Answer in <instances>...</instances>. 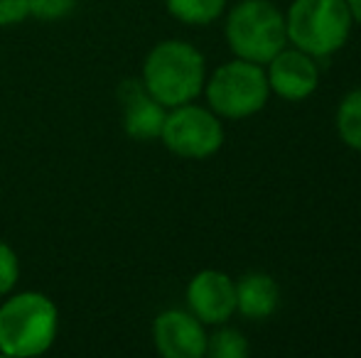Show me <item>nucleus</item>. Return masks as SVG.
<instances>
[{"mask_svg": "<svg viewBox=\"0 0 361 358\" xmlns=\"http://www.w3.org/2000/svg\"><path fill=\"white\" fill-rule=\"evenodd\" d=\"M145 89L165 108L190 103L204 91L207 62L204 54L185 39H165L147 52L143 62Z\"/></svg>", "mask_w": 361, "mask_h": 358, "instance_id": "f257e3e1", "label": "nucleus"}, {"mask_svg": "<svg viewBox=\"0 0 361 358\" xmlns=\"http://www.w3.org/2000/svg\"><path fill=\"white\" fill-rule=\"evenodd\" d=\"M59 309L42 292H20L0 305V354L30 358L49 351L57 339Z\"/></svg>", "mask_w": 361, "mask_h": 358, "instance_id": "f03ea898", "label": "nucleus"}, {"mask_svg": "<svg viewBox=\"0 0 361 358\" xmlns=\"http://www.w3.org/2000/svg\"><path fill=\"white\" fill-rule=\"evenodd\" d=\"M347 0H293L286 13L288 44L314 59H329L352 37Z\"/></svg>", "mask_w": 361, "mask_h": 358, "instance_id": "7ed1b4c3", "label": "nucleus"}, {"mask_svg": "<svg viewBox=\"0 0 361 358\" xmlns=\"http://www.w3.org/2000/svg\"><path fill=\"white\" fill-rule=\"evenodd\" d=\"M224 34L228 49L238 59L266 67L283 47H288L286 13L271 0H241L228 10Z\"/></svg>", "mask_w": 361, "mask_h": 358, "instance_id": "20e7f679", "label": "nucleus"}, {"mask_svg": "<svg viewBox=\"0 0 361 358\" xmlns=\"http://www.w3.org/2000/svg\"><path fill=\"white\" fill-rule=\"evenodd\" d=\"M202 94L207 96V103L219 118H251V115L261 113L271 98L266 67L236 57L212 72Z\"/></svg>", "mask_w": 361, "mask_h": 358, "instance_id": "39448f33", "label": "nucleus"}, {"mask_svg": "<svg viewBox=\"0 0 361 358\" xmlns=\"http://www.w3.org/2000/svg\"><path fill=\"white\" fill-rule=\"evenodd\" d=\"M160 140L172 155L185 160H207L224 145V123L209 106L190 103L167 108Z\"/></svg>", "mask_w": 361, "mask_h": 358, "instance_id": "423d86ee", "label": "nucleus"}, {"mask_svg": "<svg viewBox=\"0 0 361 358\" xmlns=\"http://www.w3.org/2000/svg\"><path fill=\"white\" fill-rule=\"evenodd\" d=\"M187 309L204 326L226 324L236 314V280L221 270H200L187 285Z\"/></svg>", "mask_w": 361, "mask_h": 358, "instance_id": "0eeeda50", "label": "nucleus"}, {"mask_svg": "<svg viewBox=\"0 0 361 358\" xmlns=\"http://www.w3.org/2000/svg\"><path fill=\"white\" fill-rule=\"evenodd\" d=\"M266 77L271 94L283 101H305L319 87L317 59L298 47H283L271 62L266 64Z\"/></svg>", "mask_w": 361, "mask_h": 358, "instance_id": "6e6552de", "label": "nucleus"}, {"mask_svg": "<svg viewBox=\"0 0 361 358\" xmlns=\"http://www.w3.org/2000/svg\"><path fill=\"white\" fill-rule=\"evenodd\" d=\"M204 324L190 309H165L152 321V341L165 358H202L207 356Z\"/></svg>", "mask_w": 361, "mask_h": 358, "instance_id": "1a4fd4ad", "label": "nucleus"}, {"mask_svg": "<svg viewBox=\"0 0 361 358\" xmlns=\"http://www.w3.org/2000/svg\"><path fill=\"white\" fill-rule=\"evenodd\" d=\"M121 108H123V130L138 143L157 140L162 133L167 108L145 89L140 79H126L118 89Z\"/></svg>", "mask_w": 361, "mask_h": 358, "instance_id": "9d476101", "label": "nucleus"}, {"mask_svg": "<svg viewBox=\"0 0 361 358\" xmlns=\"http://www.w3.org/2000/svg\"><path fill=\"white\" fill-rule=\"evenodd\" d=\"M281 305V287L268 272H246L236 280V312L251 321L273 317Z\"/></svg>", "mask_w": 361, "mask_h": 358, "instance_id": "9b49d317", "label": "nucleus"}, {"mask_svg": "<svg viewBox=\"0 0 361 358\" xmlns=\"http://www.w3.org/2000/svg\"><path fill=\"white\" fill-rule=\"evenodd\" d=\"M167 13L192 27L216 23L226 10V0H165Z\"/></svg>", "mask_w": 361, "mask_h": 358, "instance_id": "f8f14e48", "label": "nucleus"}, {"mask_svg": "<svg viewBox=\"0 0 361 358\" xmlns=\"http://www.w3.org/2000/svg\"><path fill=\"white\" fill-rule=\"evenodd\" d=\"M334 125H337V135L347 148L354 153H361V87L349 91L337 106V115H334Z\"/></svg>", "mask_w": 361, "mask_h": 358, "instance_id": "ddd939ff", "label": "nucleus"}, {"mask_svg": "<svg viewBox=\"0 0 361 358\" xmlns=\"http://www.w3.org/2000/svg\"><path fill=\"white\" fill-rule=\"evenodd\" d=\"M207 354L212 358H246L251 354V346L238 329L219 324V329L207 339Z\"/></svg>", "mask_w": 361, "mask_h": 358, "instance_id": "4468645a", "label": "nucleus"}, {"mask_svg": "<svg viewBox=\"0 0 361 358\" xmlns=\"http://www.w3.org/2000/svg\"><path fill=\"white\" fill-rule=\"evenodd\" d=\"M30 5V15L44 23H52V20H62L67 18L74 10L76 0H27Z\"/></svg>", "mask_w": 361, "mask_h": 358, "instance_id": "2eb2a0df", "label": "nucleus"}, {"mask_svg": "<svg viewBox=\"0 0 361 358\" xmlns=\"http://www.w3.org/2000/svg\"><path fill=\"white\" fill-rule=\"evenodd\" d=\"M20 277V260L15 255V250L8 243L0 241V297L8 295Z\"/></svg>", "mask_w": 361, "mask_h": 358, "instance_id": "dca6fc26", "label": "nucleus"}, {"mask_svg": "<svg viewBox=\"0 0 361 358\" xmlns=\"http://www.w3.org/2000/svg\"><path fill=\"white\" fill-rule=\"evenodd\" d=\"M30 18L27 0H0V27H13Z\"/></svg>", "mask_w": 361, "mask_h": 358, "instance_id": "f3484780", "label": "nucleus"}, {"mask_svg": "<svg viewBox=\"0 0 361 358\" xmlns=\"http://www.w3.org/2000/svg\"><path fill=\"white\" fill-rule=\"evenodd\" d=\"M349 13H352V20L357 25H361V0H347Z\"/></svg>", "mask_w": 361, "mask_h": 358, "instance_id": "a211bd4d", "label": "nucleus"}]
</instances>
